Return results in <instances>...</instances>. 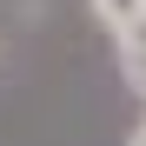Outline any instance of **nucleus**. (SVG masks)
<instances>
[{
  "label": "nucleus",
  "instance_id": "3",
  "mask_svg": "<svg viewBox=\"0 0 146 146\" xmlns=\"http://www.w3.org/2000/svg\"><path fill=\"white\" fill-rule=\"evenodd\" d=\"M126 146H146V119H139V126H133V133H126Z\"/></svg>",
  "mask_w": 146,
  "mask_h": 146
},
{
  "label": "nucleus",
  "instance_id": "1",
  "mask_svg": "<svg viewBox=\"0 0 146 146\" xmlns=\"http://www.w3.org/2000/svg\"><path fill=\"white\" fill-rule=\"evenodd\" d=\"M113 46H119V80H126L133 93H146V13L126 33H113Z\"/></svg>",
  "mask_w": 146,
  "mask_h": 146
},
{
  "label": "nucleus",
  "instance_id": "2",
  "mask_svg": "<svg viewBox=\"0 0 146 146\" xmlns=\"http://www.w3.org/2000/svg\"><path fill=\"white\" fill-rule=\"evenodd\" d=\"M86 7H93V20H100L106 33H126L133 20L146 13V0H86Z\"/></svg>",
  "mask_w": 146,
  "mask_h": 146
}]
</instances>
